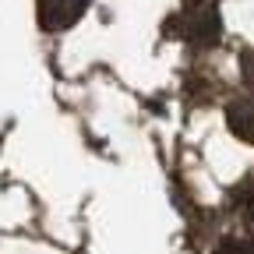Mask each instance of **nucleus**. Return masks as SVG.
<instances>
[{"instance_id": "obj_1", "label": "nucleus", "mask_w": 254, "mask_h": 254, "mask_svg": "<svg viewBox=\"0 0 254 254\" xmlns=\"http://www.w3.org/2000/svg\"><path fill=\"white\" fill-rule=\"evenodd\" d=\"M177 21H180L184 39L194 43V46H215L219 36H222L219 11H215V4H208V0H190Z\"/></svg>"}, {"instance_id": "obj_2", "label": "nucleus", "mask_w": 254, "mask_h": 254, "mask_svg": "<svg viewBox=\"0 0 254 254\" xmlns=\"http://www.w3.org/2000/svg\"><path fill=\"white\" fill-rule=\"evenodd\" d=\"M88 7V0H36V14H39V25L46 32H64L71 28Z\"/></svg>"}, {"instance_id": "obj_3", "label": "nucleus", "mask_w": 254, "mask_h": 254, "mask_svg": "<svg viewBox=\"0 0 254 254\" xmlns=\"http://www.w3.org/2000/svg\"><path fill=\"white\" fill-rule=\"evenodd\" d=\"M226 124L240 141L254 145V99H233L226 106Z\"/></svg>"}, {"instance_id": "obj_4", "label": "nucleus", "mask_w": 254, "mask_h": 254, "mask_svg": "<svg viewBox=\"0 0 254 254\" xmlns=\"http://www.w3.org/2000/svg\"><path fill=\"white\" fill-rule=\"evenodd\" d=\"M215 254H254V237H251V240H240V237H226V240H219Z\"/></svg>"}, {"instance_id": "obj_5", "label": "nucleus", "mask_w": 254, "mask_h": 254, "mask_svg": "<svg viewBox=\"0 0 254 254\" xmlns=\"http://www.w3.org/2000/svg\"><path fill=\"white\" fill-rule=\"evenodd\" d=\"M233 205L244 212V215H254V184H240L233 190Z\"/></svg>"}, {"instance_id": "obj_6", "label": "nucleus", "mask_w": 254, "mask_h": 254, "mask_svg": "<svg viewBox=\"0 0 254 254\" xmlns=\"http://www.w3.org/2000/svg\"><path fill=\"white\" fill-rule=\"evenodd\" d=\"M240 78L254 88V50H244L240 53Z\"/></svg>"}]
</instances>
